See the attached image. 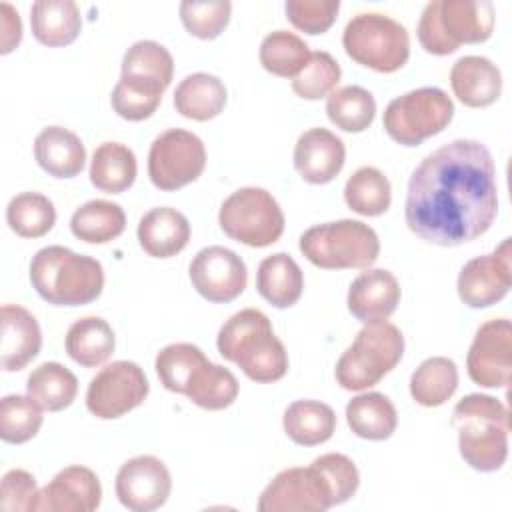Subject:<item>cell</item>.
I'll return each instance as SVG.
<instances>
[{
    "label": "cell",
    "instance_id": "cell-42",
    "mask_svg": "<svg viewBox=\"0 0 512 512\" xmlns=\"http://www.w3.org/2000/svg\"><path fill=\"white\" fill-rule=\"evenodd\" d=\"M204 360H206V356L198 346H194L190 342H176V344L164 346L158 352L154 366H156V374L166 390L184 394L190 374Z\"/></svg>",
    "mask_w": 512,
    "mask_h": 512
},
{
    "label": "cell",
    "instance_id": "cell-4",
    "mask_svg": "<svg viewBox=\"0 0 512 512\" xmlns=\"http://www.w3.org/2000/svg\"><path fill=\"white\" fill-rule=\"evenodd\" d=\"M30 282L52 306H84L102 294L104 268L92 256L54 244L32 256Z\"/></svg>",
    "mask_w": 512,
    "mask_h": 512
},
{
    "label": "cell",
    "instance_id": "cell-10",
    "mask_svg": "<svg viewBox=\"0 0 512 512\" xmlns=\"http://www.w3.org/2000/svg\"><path fill=\"white\" fill-rule=\"evenodd\" d=\"M218 224L232 240L252 248H266L280 240L284 212L268 190L246 186L222 202Z\"/></svg>",
    "mask_w": 512,
    "mask_h": 512
},
{
    "label": "cell",
    "instance_id": "cell-36",
    "mask_svg": "<svg viewBox=\"0 0 512 512\" xmlns=\"http://www.w3.org/2000/svg\"><path fill=\"white\" fill-rule=\"evenodd\" d=\"M458 388V368L446 356L426 358L410 376V394L426 408L442 406Z\"/></svg>",
    "mask_w": 512,
    "mask_h": 512
},
{
    "label": "cell",
    "instance_id": "cell-8",
    "mask_svg": "<svg viewBox=\"0 0 512 512\" xmlns=\"http://www.w3.org/2000/svg\"><path fill=\"white\" fill-rule=\"evenodd\" d=\"M346 54L380 74L400 70L410 56V36L406 28L380 12H360L352 16L342 34Z\"/></svg>",
    "mask_w": 512,
    "mask_h": 512
},
{
    "label": "cell",
    "instance_id": "cell-12",
    "mask_svg": "<svg viewBox=\"0 0 512 512\" xmlns=\"http://www.w3.org/2000/svg\"><path fill=\"white\" fill-rule=\"evenodd\" d=\"M150 392L144 370L130 360L106 364L88 384L86 408L100 420H114L140 406Z\"/></svg>",
    "mask_w": 512,
    "mask_h": 512
},
{
    "label": "cell",
    "instance_id": "cell-46",
    "mask_svg": "<svg viewBox=\"0 0 512 512\" xmlns=\"http://www.w3.org/2000/svg\"><path fill=\"white\" fill-rule=\"evenodd\" d=\"M286 18L294 28L306 34H324L336 20L338 0H288L284 4Z\"/></svg>",
    "mask_w": 512,
    "mask_h": 512
},
{
    "label": "cell",
    "instance_id": "cell-49",
    "mask_svg": "<svg viewBox=\"0 0 512 512\" xmlns=\"http://www.w3.org/2000/svg\"><path fill=\"white\" fill-rule=\"evenodd\" d=\"M0 28H2V44H0V54H8L12 52L20 40H22V20L18 10L8 4L2 2L0 4Z\"/></svg>",
    "mask_w": 512,
    "mask_h": 512
},
{
    "label": "cell",
    "instance_id": "cell-20",
    "mask_svg": "<svg viewBox=\"0 0 512 512\" xmlns=\"http://www.w3.org/2000/svg\"><path fill=\"white\" fill-rule=\"evenodd\" d=\"M346 160L344 142L326 128L302 132L294 146V168L308 184L332 182Z\"/></svg>",
    "mask_w": 512,
    "mask_h": 512
},
{
    "label": "cell",
    "instance_id": "cell-2",
    "mask_svg": "<svg viewBox=\"0 0 512 512\" xmlns=\"http://www.w3.org/2000/svg\"><path fill=\"white\" fill-rule=\"evenodd\" d=\"M218 352L252 382L270 384L288 372V352L274 336L268 316L256 308L232 314L218 330Z\"/></svg>",
    "mask_w": 512,
    "mask_h": 512
},
{
    "label": "cell",
    "instance_id": "cell-31",
    "mask_svg": "<svg viewBox=\"0 0 512 512\" xmlns=\"http://www.w3.org/2000/svg\"><path fill=\"white\" fill-rule=\"evenodd\" d=\"M286 436L300 446H318L332 438L336 430L334 410L318 400H296L282 416Z\"/></svg>",
    "mask_w": 512,
    "mask_h": 512
},
{
    "label": "cell",
    "instance_id": "cell-44",
    "mask_svg": "<svg viewBox=\"0 0 512 512\" xmlns=\"http://www.w3.org/2000/svg\"><path fill=\"white\" fill-rule=\"evenodd\" d=\"M342 70L330 52L318 50L310 54L306 66L292 78V90L304 100H320L336 90Z\"/></svg>",
    "mask_w": 512,
    "mask_h": 512
},
{
    "label": "cell",
    "instance_id": "cell-35",
    "mask_svg": "<svg viewBox=\"0 0 512 512\" xmlns=\"http://www.w3.org/2000/svg\"><path fill=\"white\" fill-rule=\"evenodd\" d=\"M76 394V376L58 362H44L36 366L26 380V396L48 412H60L68 408Z\"/></svg>",
    "mask_w": 512,
    "mask_h": 512
},
{
    "label": "cell",
    "instance_id": "cell-43",
    "mask_svg": "<svg viewBox=\"0 0 512 512\" xmlns=\"http://www.w3.org/2000/svg\"><path fill=\"white\" fill-rule=\"evenodd\" d=\"M178 12L188 34L214 40L228 26L232 4L228 0H184Z\"/></svg>",
    "mask_w": 512,
    "mask_h": 512
},
{
    "label": "cell",
    "instance_id": "cell-18",
    "mask_svg": "<svg viewBox=\"0 0 512 512\" xmlns=\"http://www.w3.org/2000/svg\"><path fill=\"white\" fill-rule=\"evenodd\" d=\"M102 486L86 466L62 468L36 496L32 512H92L100 506Z\"/></svg>",
    "mask_w": 512,
    "mask_h": 512
},
{
    "label": "cell",
    "instance_id": "cell-15",
    "mask_svg": "<svg viewBox=\"0 0 512 512\" xmlns=\"http://www.w3.org/2000/svg\"><path fill=\"white\" fill-rule=\"evenodd\" d=\"M188 274L196 292L214 304L236 300L248 282L244 260L224 246H208L196 252Z\"/></svg>",
    "mask_w": 512,
    "mask_h": 512
},
{
    "label": "cell",
    "instance_id": "cell-32",
    "mask_svg": "<svg viewBox=\"0 0 512 512\" xmlns=\"http://www.w3.org/2000/svg\"><path fill=\"white\" fill-rule=\"evenodd\" d=\"M136 172V156L126 144L104 142L92 154L90 182L102 192L120 194L128 190L136 180Z\"/></svg>",
    "mask_w": 512,
    "mask_h": 512
},
{
    "label": "cell",
    "instance_id": "cell-45",
    "mask_svg": "<svg viewBox=\"0 0 512 512\" xmlns=\"http://www.w3.org/2000/svg\"><path fill=\"white\" fill-rule=\"evenodd\" d=\"M312 464L324 474L328 482V488L332 494V506L344 504L356 494L360 484V474L356 464L348 456L340 452H328L314 458Z\"/></svg>",
    "mask_w": 512,
    "mask_h": 512
},
{
    "label": "cell",
    "instance_id": "cell-40",
    "mask_svg": "<svg viewBox=\"0 0 512 512\" xmlns=\"http://www.w3.org/2000/svg\"><path fill=\"white\" fill-rule=\"evenodd\" d=\"M6 222L22 238H40L52 230L56 208L40 192H20L6 206Z\"/></svg>",
    "mask_w": 512,
    "mask_h": 512
},
{
    "label": "cell",
    "instance_id": "cell-6",
    "mask_svg": "<svg viewBox=\"0 0 512 512\" xmlns=\"http://www.w3.org/2000/svg\"><path fill=\"white\" fill-rule=\"evenodd\" d=\"M300 252L324 270H362L378 260L380 240L368 224L344 218L308 228L300 236Z\"/></svg>",
    "mask_w": 512,
    "mask_h": 512
},
{
    "label": "cell",
    "instance_id": "cell-11",
    "mask_svg": "<svg viewBox=\"0 0 512 512\" xmlns=\"http://www.w3.org/2000/svg\"><path fill=\"white\" fill-rule=\"evenodd\" d=\"M204 166L206 148L194 132L170 128L150 144L148 176L160 190L172 192L198 180Z\"/></svg>",
    "mask_w": 512,
    "mask_h": 512
},
{
    "label": "cell",
    "instance_id": "cell-7",
    "mask_svg": "<svg viewBox=\"0 0 512 512\" xmlns=\"http://www.w3.org/2000/svg\"><path fill=\"white\" fill-rule=\"evenodd\" d=\"M404 354V336L390 322L366 324L336 362V382L344 390H366L378 384Z\"/></svg>",
    "mask_w": 512,
    "mask_h": 512
},
{
    "label": "cell",
    "instance_id": "cell-47",
    "mask_svg": "<svg viewBox=\"0 0 512 512\" xmlns=\"http://www.w3.org/2000/svg\"><path fill=\"white\" fill-rule=\"evenodd\" d=\"M38 492L36 478L30 472L12 468L2 476L0 508L4 512H32Z\"/></svg>",
    "mask_w": 512,
    "mask_h": 512
},
{
    "label": "cell",
    "instance_id": "cell-38",
    "mask_svg": "<svg viewBox=\"0 0 512 512\" xmlns=\"http://www.w3.org/2000/svg\"><path fill=\"white\" fill-rule=\"evenodd\" d=\"M344 202L360 216H380L392 202L390 182L378 168L362 166L346 180Z\"/></svg>",
    "mask_w": 512,
    "mask_h": 512
},
{
    "label": "cell",
    "instance_id": "cell-41",
    "mask_svg": "<svg viewBox=\"0 0 512 512\" xmlns=\"http://www.w3.org/2000/svg\"><path fill=\"white\" fill-rule=\"evenodd\" d=\"M42 408L28 396L8 394L0 400V438L8 444L32 440L42 426Z\"/></svg>",
    "mask_w": 512,
    "mask_h": 512
},
{
    "label": "cell",
    "instance_id": "cell-1",
    "mask_svg": "<svg viewBox=\"0 0 512 512\" xmlns=\"http://www.w3.org/2000/svg\"><path fill=\"white\" fill-rule=\"evenodd\" d=\"M496 212V166L478 140L460 138L436 148L408 180L404 218L424 242L458 246L476 240Z\"/></svg>",
    "mask_w": 512,
    "mask_h": 512
},
{
    "label": "cell",
    "instance_id": "cell-37",
    "mask_svg": "<svg viewBox=\"0 0 512 512\" xmlns=\"http://www.w3.org/2000/svg\"><path fill=\"white\" fill-rule=\"evenodd\" d=\"M330 122L344 132H364L376 116V100L362 86H342L326 96Z\"/></svg>",
    "mask_w": 512,
    "mask_h": 512
},
{
    "label": "cell",
    "instance_id": "cell-23",
    "mask_svg": "<svg viewBox=\"0 0 512 512\" xmlns=\"http://www.w3.org/2000/svg\"><path fill=\"white\" fill-rule=\"evenodd\" d=\"M454 96L470 108L494 104L502 92V74L498 66L484 56H462L450 70Z\"/></svg>",
    "mask_w": 512,
    "mask_h": 512
},
{
    "label": "cell",
    "instance_id": "cell-26",
    "mask_svg": "<svg viewBox=\"0 0 512 512\" xmlns=\"http://www.w3.org/2000/svg\"><path fill=\"white\" fill-rule=\"evenodd\" d=\"M30 28L44 46H68L82 28L80 8L72 0H36L30 8Z\"/></svg>",
    "mask_w": 512,
    "mask_h": 512
},
{
    "label": "cell",
    "instance_id": "cell-14",
    "mask_svg": "<svg viewBox=\"0 0 512 512\" xmlns=\"http://www.w3.org/2000/svg\"><path fill=\"white\" fill-rule=\"evenodd\" d=\"M468 376L484 388H506L512 376V324L508 318L484 322L468 348Z\"/></svg>",
    "mask_w": 512,
    "mask_h": 512
},
{
    "label": "cell",
    "instance_id": "cell-9",
    "mask_svg": "<svg viewBox=\"0 0 512 512\" xmlns=\"http://www.w3.org/2000/svg\"><path fill=\"white\" fill-rule=\"evenodd\" d=\"M454 116L452 98L436 86L410 90L388 102L384 110L386 134L402 146H418L440 134Z\"/></svg>",
    "mask_w": 512,
    "mask_h": 512
},
{
    "label": "cell",
    "instance_id": "cell-22",
    "mask_svg": "<svg viewBox=\"0 0 512 512\" xmlns=\"http://www.w3.org/2000/svg\"><path fill=\"white\" fill-rule=\"evenodd\" d=\"M0 364L6 372L28 366L40 352L42 332L38 320L18 304H4L0 310Z\"/></svg>",
    "mask_w": 512,
    "mask_h": 512
},
{
    "label": "cell",
    "instance_id": "cell-39",
    "mask_svg": "<svg viewBox=\"0 0 512 512\" xmlns=\"http://www.w3.org/2000/svg\"><path fill=\"white\" fill-rule=\"evenodd\" d=\"M308 44L294 32L274 30L260 44V64L280 78H294L310 60Z\"/></svg>",
    "mask_w": 512,
    "mask_h": 512
},
{
    "label": "cell",
    "instance_id": "cell-21",
    "mask_svg": "<svg viewBox=\"0 0 512 512\" xmlns=\"http://www.w3.org/2000/svg\"><path fill=\"white\" fill-rule=\"evenodd\" d=\"M174 76V60L166 46L154 40L134 42L122 58L120 82L146 94L160 96Z\"/></svg>",
    "mask_w": 512,
    "mask_h": 512
},
{
    "label": "cell",
    "instance_id": "cell-48",
    "mask_svg": "<svg viewBox=\"0 0 512 512\" xmlns=\"http://www.w3.org/2000/svg\"><path fill=\"white\" fill-rule=\"evenodd\" d=\"M160 100H162L160 96L140 92L136 88L122 84L120 80L116 82V86L112 90V98H110L114 112L120 118L130 120V122H140V120L150 118L156 112Z\"/></svg>",
    "mask_w": 512,
    "mask_h": 512
},
{
    "label": "cell",
    "instance_id": "cell-19",
    "mask_svg": "<svg viewBox=\"0 0 512 512\" xmlns=\"http://www.w3.org/2000/svg\"><path fill=\"white\" fill-rule=\"evenodd\" d=\"M400 294V284L390 270L368 268L352 280L346 304L362 324H378L394 314Z\"/></svg>",
    "mask_w": 512,
    "mask_h": 512
},
{
    "label": "cell",
    "instance_id": "cell-25",
    "mask_svg": "<svg viewBox=\"0 0 512 512\" xmlns=\"http://www.w3.org/2000/svg\"><path fill=\"white\" fill-rule=\"evenodd\" d=\"M38 166L54 178H74L86 164L82 140L64 126H48L34 140Z\"/></svg>",
    "mask_w": 512,
    "mask_h": 512
},
{
    "label": "cell",
    "instance_id": "cell-17",
    "mask_svg": "<svg viewBox=\"0 0 512 512\" xmlns=\"http://www.w3.org/2000/svg\"><path fill=\"white\" fill-rule=\"evenodd\" d=\"M114 488L124 508L132 512H152L168 500L172 478L160 458L140 454L120 466Z\"/></svg>",
    "mask_w": 512,
    "mask_h": 512
},
{
    "label": "cell",
    "instance_id": "cell-24",
    "mask_svg": "<svg viewBox=\"0 0 512 512\" xmlns=\"http://www.w3.org/2000/svg\"><path fill=\"white\" fill-rule=\"evenodd\" d=\"M136 234L148 256L172 258L186 248L190 240V222L176 208L158 206L140 218Z\"/></svg>",
    "mask_w": 512,
    "mask_h": 512
},
{
    "label": "cell",
    "instance_id": "cell-28",
    "mask_svg": "<svg viewBox=\"0 0 512 512\" xmlns=\"http://www.w3.org/2000/svg\"><path fill=\"white\" fill-rule=\"evenodd\" d=\"M226 100L228 92L224 82L206 72L188 74L174 90L176 112L198 122L216 118L224 110Z\"/></svg>",
    "mask_w": 512,
    "mask_h": 512
},
{
    "label": "cell",
    "instance_id": "cell-33",
    "mask_svg": "<svg viewBox=\"0 0 512 512\" xmlns=\"http://www.w3.org/2000/svg\"><path fill=\"white\" fill-rule=\"evenodd\" d=\"M184 396L204 410H224L238 396V380L228 368L212 364L206 358L190 374Z\"/></svg>",
    "mask_w": 512,
    "mask_h": 512
},
{
    "label": "cell",
    "instance_id": "cell-13",
    "mask_svg": "<svg viewBox=\"0 0 512 512\" xmlns=\"http://www.w3.org/2000/svg\"><path fill=\"white\" fill-rule=\"evenodd\" d=\"M328 508H332V494L314 464L278 472L258 500L260 512H324Z\"/></svg>",
    "mask_w": 512,
    "mask_h": 512
},
{
    "label": "cell",
    "instance_id": "cell-34",
    "mask_svg": "<svg viewBox=\"0 0 512 512\" xmlns=\"http://www.w3.org/2000/svg\"><path fill=\"white\" fill-rule=\"evenodd\" d=\"M126 228V214L120 204L110 200H88L70 218L72 234L88 244H106Z\"/></svg>",
    "mask_w": 512,
    "mask_h": 512
},
{
    "label": "cell",
    "instance_id": "cell-29",
    "mask_svg": "<svg viewBox=\"0 0 512 512\" xmlns=\"http://www.w3.org/2000/svg\"><path fill=\"white\" fill-rule=\"evenodd\" d=\"M346 422L350 430L364 440H386L398 426V414L388 396L366 392L346 404Z\"/></svg>",
    "mask_w": 512,
    "mask_h": 512
},
{
    "label": "cell",
    "instance_id": "cell-5",
    "mask_svg": "<svg viewBox=\"0 0 512 512\" xmlns=\"http://www.w3.org/2000/svg\"><path fill=\"white\" fill-rule=\"evenodd\" d=\"M490 0H432L418 20V42L436 56L456 52L462 44H480L492 36Z\"/></svg>",
    "mask_w": 512,
    "mask_h": 512
},
{
    "label": "cell",
    "instance_id": "cell-3",
    "mask_svg": "<svg viewBox=\"0 0 512 512\" xmlns=\"http://www.w3.org/2000/svg\"><path fill=\"white\" fill-rule=\"evenodd\" d=\"M464 462L478 472H496L508 458V408L494 396L468 394L452 412Z\"/></svg>",
    "mask_w": 512,
    "mask_h": 512
},
{
    "label": "cell",
    "instance_id": "cell-30",
    "mask_svg": "<svg viewBox=\"0 0 512 512\" xmlns=\"http://www.w3.org/2000/svg\"><path fill=\"white\" fill-rule=\"evenodd\" d=\"M66 352L68 356L84 366L94 368L104 364L116 346L114 330L100 316H84L76 320L66 332Z\"/></svg>",
    "mask_w": 512,
    "mask_h": 512
},
{
    "label": "cell",
    "instance_id": "cell-27",
    "mask_svg": "<svg viewBox=\"0 0 512 512\" xmlns=\"http://www.w3.org/2000/svg\"><path fill=\"white\" fill-rule=\"evenodd\" d=\"M256 290L274 308H290L302 296L304 274L290 254L276 252L260 262Z\"/></svg>",
    "mask_w": 512,
    "mask_h": 512
},
{
    "label": "cell",
    "instance_id": "cell-16",
    "mask_svg": "<svg viewBox=\"0 0 512 512\" xmlns=\"http://www.w3.org/2000/svg\"><path fill=\"white\" fill-rule=\"evenodd\" d=\"M512 250L510 238L492 254H482L468 260L458 274V296L470 308H488L500 302L512 284Z\"/></svg>",
    "mask_w": 512,
    "mask_h": 512
}]
</instances>
